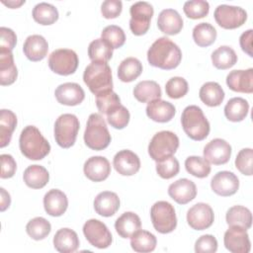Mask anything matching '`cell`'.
Segmentation results:
<instances>
[{"label": "cell", "mask_w": 253, "mask_h": 253, "mask_svg": "<svg viewBox=\"0 0 253 253\" xmlns=\"http://www.w3.org/2000/svg\"><path fill=\"white\" fill-rule=\"evenodd\" d=\"M182 59L180 47L166 37L157 39L147 51V60L150 65L164 70L176 68Z\"/></svg>", "instance_id": "cell-1"}, {"label": "cell", "mask_w": 253, "mask_h": 253, "mask_svg": "<svg viewBox=\"0 0 253 253\" xmlns=\"http://www.w3.org/2000/svg\"><path fill=\"white\" fill-rule=\"evenodd\" d=\"M19 146L22 154L31 160H41L50 151L49 142L35 126H27L21 131Z\"/></svg>", "instance_id": "cell-2"}, {"label": "cell", "mask_w": 253, "mask_h": 253, "mask_svg": "<svg viewBox=\"0 0 253 253\" xmlns=\"http://www.w3.org/2000/svg\"><path fill=\"white\" fill-rule=\"evenodd\" d=\"M83 81L96 96L113 90L112 70L107 62L92 61L84 70Z\"/></svg>", "instance_id": "cell-3"}, {"label": "cell", "mask_w": 253, "mask_h": 253, "mask_svg": "<svg viewBox=\"0 0 253 253\" xmlns=\"http://www.w3.org/2000/svg\"><path fill=\"white\" fill-rule=\"evenodd\" d=\"M181 123L185 133L194 140H203L210 133V123L202 109L196 105H190L184 109Z\"/></svg>", "instance_id": "cell-4"}, {"label": "cell", "mask_w": 253, "mask_h": 253, "mask_svg": "<svg viewBox=\"0 0 253 253\" xmlns=\"http://www.w3.org/2000/svg\"><path fill=\"white\" fill-rule=\"evenodd\" d=\"M85 144L93 150H103L111 142V134L103 117L93 113L89 116L84 131Z\"/></svg>", "instance_id": "cell-5"}, {"label": "cell", "mask_w": 253, "mask_h": 253, "mask_svg": "<svg viewBox=\"0 0 253 253\" xmlns=\"http://www.w3.org/2000/svg\"><path fill=\"white\" fill-rule=\"evenodd\" d=\"M178 147V136L170 130H161L152 136L148 144V154L157 162L166 157L172 156L177 151Z\"/></svg>", "instance_id": "cell-6"}, {"label": "cell", "mask_w": 253, "mask_h": 253, "mask_svg": "<svg viewBox=\"0 0 253 253\" xmlns=\"http://www.w3.org/2000/svg\"><path fill=\"white\" fill-rule=\"evenodd\" d=\"M79 126V120L75 115H60L54 123V138L56 143L62 148L71 147L75 143Z\"/></svg>", "instance_id": "cell-7"}, {"label": "cell", "mask_w": 253, "mask_h": 253, "mask_svg": "<svg viewBox=\"0 0 253 253\" xmlns=\"http://www.w3.org/2000/svg\"><path fill=\"white\" fill-rule=\"evenodd\" d=\"M150 217L154 229L159 233H170L177 226L175 209L166 201H158L151 207Z\"/></svg>", "instance_id": "cell-8"}, {"label": "cell", "mask_w": 253, "mask_h": 253, "mask_svg": "<svg viewBox=\"0 0 253 253\" xmlns=\"http://www.w3.org/2000/svg\"><path fill=\"white\" fill-rule=\"evenodd\" d=\"M47 63L51 71L66 76L73 74L76 71L79 60L74 50L69 48H58L49 54Z\"/></svg>", "instance_id": "cell-9"}, {"label": "cell", "mask_w": 253, "mask_h": 253, "mask_svg": "<svg viewBox=\"0 0 253 253\" xmlns=\"http://www.w3.org/2000/svg\"><path fill=\"white\" fill-rule=\"evenodd\" d=\"M130 20L129 29L135 36L144 35L149 27L154 10L150 3L145 1H138L133 3L129 8Z\"/></svg>", "instance_id": "cell-10"}, {"label": "cell", "mask_w": 253, "mask_h": 253, "mask_svg": "<svg viewBox=\"0 0 253 253\" xmlns=\"http://www.w3.org/2000/svg\"><path fill=\"white\" fill-rule=\"evenodd\" d=\"M213 16L218 26L229 30L241 27L247 20V13L243 8L226 4L218 5Z\"/></svg>", "instance_id": "cell-11"}, {"label": "cell", "mask_w": 253, "mask_h": 253, "mask_svg": "<svg viewBox=\"0 0 253 253\" xmlns=\"http://www.w3.org/2000/svg\"><path fill=\"white\" fill-rule=\"evenodd\" d=\"M83 233L88 242L99 249L108 248L113 240L107 225L95 218L89 219L84 223Z\"/></svg>", "instance_id": "cell-12"}, {"label": "cell", "mask_w": 253, "mask_h": 253, "mask_svg": "<svg viewBox=\"0 0 253 253\" xmlns=\"http://www.w3.org/2000/svg\"><path fill=\"white\" fill-rule=\"evenodd\" d=\"M213 211L208 204L198 203L187 211V222L195 230H204L213 223Z\"/></svg>", "instance_id": "cell-13"}, {"label": "cell", "mask_w": 253, "mask_h": 253, "mask_svg": "<svg viewBox=\"0 0 253 253\" xmlns=\"http://www.w3.org/2000/svg\"><path fill=\"white\" fill-rule=\"evenodd\" d=\"M225 248L232 253H248L251 248L249 235L245 228L229 226L223 236Z\"/></svg>", "instance_id": "cell-14"}, {"label": "cell", "mask_w": 253, "mask_h": 253, "mask_svg": "<svg viewBox=\"0 0 253 253\" xmlns=\"http://www.w3.org/2000/svg\"><path fill=\"white\" fill-rule=\"evenodd\" d=\"M231 156L230 144L221 138H214L211 140L204 147V158L209 163L214 165L225 164L229 161Z\"/></svg>", "instance_id": "cell-15"}, {"label": "cell", "mask_w": 253, "mask_h": 253, "mask_svg": "<svg viewBox=\"0 0 253 253\" xmlns=\"http://www.w3.org/2000/svg\"><path fill=\"white\" fill-rule=\"evenodd\" d=\"M211 188L218 196H232L239 188V180L232 172L219 171L211 178Z\"/></svg>", "instance_id": "cell-16"}, {"label": "cell", "mask_w": 253, "mask_h": 253, "mask_svg": "<svg viewBox=\"0 0 253 253\" xmlns=\"http://www.w3.org/2000/svg\"><path fill=\"white\" fill-rule=\"evenodd\" d=\"M113 165L116 171L123 176H132L140 168L139 157L128 149H124L116 153L113 159Z\"/></svg>", "instance_id": "cell-17"}, {"label": "cell", "mask_w": 253, "mask_h": 253, "mask_svg": "<svg viewBox=\"0 0 253 253\" xmlns=\"http://www.w3.org/2000/svg\"><path fill=\"white\" fill-rule=\"evenodd\" d=\"M83 171L89 180L101 182L106 180L111 174V165L104 156H92L85 161Z\"/></svg>", "instance_id": "cell-18"}, {"label": "cell", "mask_w": 253, "mask_h": 253, "mask_svg": "<svg viewBox=\"0 0 253 253\" xmlns=\"http://www.w3.org/2000/svg\"><path fill=\"white\" fill-rule=\"evenodd\" d=\"M168 195L176 203L186 205L196 198L197 187L193 181L187 178H181L170 184L168 187Z\"/></svg>", "instance_id": "cell-19"}, {"label": "cell", "mask_w": 253, "mask_h": 253, "mask_svg": "<svg viewBox=\"0 0 253 253\" xmlns=\"http://www.w3.org/2000/svg\"><path fill=\"white\" fill-rule=\"evenodd\" d=\"M54 95L58 103L66 106L79 105L85 98V92L83 88L74 82H66L60 84L55 89Z\"/></svg>", "instance_id": "cell-20"}, {"label": "cell", "mask_w": 253, "mask_h": 253, "mask_svg": "<svg viewBox=\"0 0 253 253\" xmlns=\"http://www.w3.org/2000/svg\"><path fill=\"white\" fill-rule=\"evenodd\" d=\"M226 85L234 92H253V68L246 70H232L226 76Z\"/></svg>", "instance_id": "cell-21"}, {"label": "cell", "mask_w": 253, "mask_h": 253, "mask_svg": "<svg viewBox=\"0 0 253 253\" xmlns=\"http://www.w3.org/2000/svg\"><path fill=\"white\" fill-rule=\"evenodd\" d=\"M68 207L66 195L57 189L49 190L43 197V208L47 214L51 216L62 215Z\"/></svg>", "instance_id": "cell-22"}, {"label": "cell", "mask_w": 253, "mask_h": 253, "mask_svg": "<svg viewBox=\"0 0 253 253\" xmlns=\"http://www.w3.org/2000/svg\"><path fill=\"white\" fill-rule=\"evenodd\" d=\"M145 111L147 117L157 123H167L171 121L176 113L173 104L161 99L149 102Z\"/></svg>", "instance_id": "cell-23"}, {"label": "cell", "mask_w": 253, "mask_h": 253, "mask_svg": "<svg viewBox=\"0 0 253 253\" xmlns=\"http://www.w3.org/2000/svg\"><path fill=\"white\" fill-rule=\"evenodd\" d=\"M48 50L46 40L41 35L29 36L23 45V51L31 61H40L43 59Z\"/></svg>", "instance_id": "cell-24"}, {"label": "cell", "mask_w": 253, "mask_h": 253, "mask_svg": "<svg viewBox=\"0 0 253 253\" xmlns=\"http://www.w3.org/2000/svg\"><path fill=\"white\" fill-rule=\"evenodd\" d=\"M157 27L166 35H177L183 28V19L176 10L164 9L158 15Z\"/></svg>", "instance_id": "cell-25"}, {"label": "cell", "mask_w": 253, "mask_h": 253, "mask_svg": "<svg viewBox=\"0 0 253 253\" xmlns=\"http://www.w3.org/2000/svg\"><path fill=\"white\" fill-rule=\"evenodd\" d=\"M94 209L95 211L102 216H112L120 209V199L114 192H101L94 200Z\"/></svg>", "instance_id": "cell-26"}, {"label": "cell", "mask_w": 253, "mask_h": 253, "mask_svg": "<svg viewBox=\"0 0 253 253\" xmlns=\"http://www.w3.org/2000/svg\"><path fill=\"white\" fill-rule=\"evenodd\" d=\"M53 246L60 253H72L79 247L77 233L70 228H60L53 236Z\"/></svg>", "instance_id": "cell-27"}, {"label": "cell", "mask_w": 253, "mask_h": 253, "mask_svg": "<svg viewBox=\"0 0 253 253\" xmlns=\"http://www.w3.org/2000/svg\"><path fill=\"white\" fill-rule=\"evenodd\" d=\"M141 221L139 216L132 211H126L115 222L117 233L123 238H130L131 235L140 229Z\"/></svg>", "instance_id": "cell-28"}, {"label": "cell", "mask_w": 253, "mask_h": 253, "mask_svg": "<svg viewBox=\"0 0 253 253\" xmlns=\"http://www.w3.org/2000/svg\"><path fill=\"white\" fill-rule=\"evenodd\" d=\"M18 76L14 56L10 50H0V84L2 86L13 84Z\"/></svg>", "instance_id": "cell-29"}, {"label": "cell", "mask_w": 253, "mask_h": 253, "mask_svg": "<svg viewBox=\"0 0 253 253\" xmlns=\"http://www.w3.org/2000/svg\"><path fill=\"white\" fill-rule=\"evenodd\" d=\"M199 96L205 105L209 107H217L224 99V91L218 83L210 81L203 84Z\"/></svg>", "instance_id": "cell-30"}, {"label": "cell", "mask_w": 253, "mask_h": 253, "mask_svg": "<svg viewBox=\"0 0 253 253\" xmlns=\"http://www.w3.org/2000/svg\"><path fill=\"white\" fill-rule=\"evenodd\" d=\"M23 179L28 187L32 189H42L48 183L49 174L43 166L35 164L26 168Z\"/></svg>", "instance_id": "cell-31"}, {"label": "cell", "mask_w": 253, "mask_h": 253, "mask_svg": "<svg viewBox=\"0 0 253 253\" xmlns=\"http://www.w3.org/2000/svg\"><path fill=\"white\" fill-rule=\"evenodd\" d=\"M161 88L157 82L152 80H143L138 82L133 88V96L141 103H149L160 99Z\"/></svg>", "instance_id": "cell-32"}, {"label": "cell", "mask_w": 253, "mask_h": 253, "mask_svg": "<svg viewBox=\"0 0 253 253\" xmlns=\"http://www.w3.org/2000/svg\"><path fill=\"white\" fill-rule=\"evenodd\" d=\"M226 223L229 226H240L248 229L252 225V213L243 206H233L226 211Z\"/></svg>", "instance_id": "cell-33"}, {"label": "cell", "mask_w": 253, "mask_h": 253, "mask_svg": "<svg viewBox=\"0 0 253 253\" xmlns=\"http://www.w3.org/2000/svg\"><path fill=\"white\" fill-rule=\"evenodd\" d=\"M16 126V115L10 110L2 109L0 111V147L3 148L10 143Z\"/></svg>", "instance_id": "cell-34"}, {"label": "cell", "mask_w": 253, "mask_h": 253, "mask_svg": "<svg viewBox=\"0 0 253 253\" xmlns=\"http://www.w3.org/2000/svg\"><path fill=\"white\" fill-rule=\"evenodd\" d=\"M249 111L248 102L241 97H234L230 99L224 107V116L230 122H241L243 121Z\"/></svg>", "instance_id": "cell-35"}, {"label": "cell", "mask_w": 253, "mask_h": 253, "mask_svg": "<svg viewBox=\"0 0 253 253\" xmlns=\"http://www.w3.org/2000/svg\"><path fill=\"white\" fill-rule=\"evenodd\" d=\"M156 237L149 231L137 230L130 237V246L132 250L140 253L151 252L156 247Z\"/></svg>", "instance_id": "cell-36"}, {"label": "cell", "mask_w": 253, "mask_h": 253, "mask_svg": "<svg viewBox=\"0 0 253 253\" xmlns=\"http://www.w3.org/2000/svg\"><path fill=\"white\" fill-rule=\"evenodd\" d=\"M142 72V64L135 57L125 58L118 67V77L123 82L135 80Z\"/></svg>", "instance_id": "cell-37"}, {"label": "cell", "mask_w": 253, "mask_h": 253, "mask_svg": "<svg viewBox=\"0 0 253 253\" xmlns=\"http://www.w3.org/2000/svg\"><path fill=\"white\" fill-rule=\"evenodd\" d=\"M211 62L217 69H228L237 62V55L230 46L221 45L211 53Z\"/></svg>", "instance_id": "cell-38"}, {"label": "cell", "mask_w": 253, "mask_h": 253, "mask_svg": "<svg viewBox=\"0 0 253 253\" xmlns=\"http://www.w3.org/2000/svg\"><path fill=\"white\" fill-rule=\"evenodd\" d=\"M216 30L210 23H200L193 29V40L202 47L212 44L216 39Z\"/></svg>", "instance_id": "cell-39"}, {"label": "cell", "mask_w": 253, "mask_h": 253, "mask_svg": "<svg viewBox=\"0 0 253 253\" xmlns=\"http://www.w3.org/2000/svg\"><path fill=\"white\" fill-rule=\"evenodd\" d=\"M33 18L41 25H52L58 19V11L52 4L41 2L34 7Z\"/></svg>", "instance_id": "cell-40"}, {"label": "cell", "mask_w": 253, "mask_h": 253, "mask_svg": "<svg viewBox=\"0 0 253 253\" xmlns=\"http://www.w3.org/2000/svg\"><path fill=\"white\" fill-rule=\"evenodd\" d=\"M88 55L92 61L108 62L113 56V47L102 38L96 39L88 46Z\"/></svg>", "instance_id": "cell-41"}, {"label": "cell", "mask_w": 253, "mask_h": 253, "mask_svg": "<svg viewBox=\"0 0 253 253\" xmlns=\"http://www.w3.org/2000/svg\"><path fill=\"white\" fill-rule=\"evenodd\" d=\"M51 230V225L44 217L37 216L31 219L26 225V231L30 237L35 240H42L45 238Z\"/></svg>", "instance_id": "cell-42"}, {"label": "cell", "mask_w": 253, "mask_h": 253, "mask_svg": "<svg viewBox=\"0 0 253 253\" xmlns=\"http://www.w3.org/2000/svg\"><path fill=\"white\" fill-rule=\"evenodd\" d=\"M185 168L188 173L197 178H206L211 173L209 161L201 156H189L185 160Z\"/></svg>", "instance_id": "cell-43"}, {"label": "cell", "mask_w": 253, "mask_h": 253, "mask_svg": "<svg viewBox=\"0 0 253 253\" xmlns=\"http://www.w3.org/2000/svg\"><path fill=\"white\" fill-rule=\"evenodd\" d=\"M107 121L111 125V126L117 128V129H122L126 127L129 122V112L128 110L123 106L122 104L116 106L112 110H110L107 114Z\"/></svg>", "instance_id": "cell-44"}, {"label": "cell", "mask_w": 253, "mask_h": 253, "mask_svg": "<svg viewBox=\"0 0 253 253\" xmlns=\"http://www.w3.org/2000/svg\"><path fill=\"white\" fill-rule=\"evenodd\" d=\"M101 37L113 47V49L122 47L126 42L124 30L116 25H110L104 28L101 33Z\"/></svg>", "instance_id": "cell-45"}, {"label": "cell", "mask_w": 253, "mask_h": 253, "mask_svg": "<svg viewBox=\"0 0 253 253\" xmlns=\"http://www.w3.org/2000/svg\"><path fill=\"white\" fill-rule=\"evenodd\" d=\"M183 10L188 18L201 19L209 14L210 4L205 0L186 1L184 3Z\"/></svg>", "instance_id": "cell-46"}, {"label": "cell", "mask_w": 253, "mask_h": 253, "mask_svg": "<svg viewBox=\"0 0 253 253\" xmlns=\"http://www.w3.org/2000/svg\"><path fill=\"white\" fill-rule=\"evenodd\" d=\"M180 165L173 155L156 162V172L163 179H171L179 173Z\"/></svg>", "instance_id": "cell-47"}, {"label": "cell", "mask_w": 253, "mask_h": 253, "mask_svg": "<svg viewBox=\"0 0 253 253\" xmlns=\"http://www.w3.org/2000/svg\"><path fill=\"white\" fill-rule=\"evenodd\" d=\"M189 86L185 78L175 76L170 78L165 85V91L171 99H179L184 97L188 92Z\"/></svg>", "instance_id": "cell-48"}, {"label": "cell", "mask_w": 253, "mask_h": 253, "mask_svg": "<svg viewBox=\"0 0 253 253\" xmlns=\"http://www.w3.org/2000/svg\"><path fill=\"white\" fill-rule=\"evenodd\" d=\"M120 104V97L113 90L103 92L96 96V106L99 112L103 115H106L110 110Z\"/></svg>", "instance_id": "cell-49"}, {"label": "cell", "mask_w": 253, "mask_h": 253, "mask_svg": "<svg viewBox=\"0 0 253 253\" xmlns=\"http://www.w3.org/2000/svg\"><path fill=\"white\" fill-rule=\"evenodd\" d=\"M252 162H253V150L251 148L241 149L235 158V166L243 175H252Z\"/></svg>", "instance_id": "cell-50"}, {"label": "cell", "mask_w": 253, "mask_h": 253, "mask_svg": "<svg viewBox=\"0 0 253 253\" xmlns=\"http://www.w3.org/2000/svg\"><path fill=\"white\" fill-rule=\"evenodd\" d=\"M217 250V240L211 234H205L199 237L195 243L197 253H214Z\"/></svg>", "instance_id": "cell-51"}, {"label": "cell", "mask_w": 253, "mask_h": 253, "mask_svg": "<svg viewBox=\"0 0 253 253\" xmlns=\"http://www.w3.org/2000/svg\"><path fill=\"white\" fill-rule=\"evenodd\" d=\"M123 10V3L120 0H106L101 5V13L106 19H114L120 16Z\"/></svg>", "instance_id": "cell-52"}, {"label": "cell", "mask_w": 253, "mask_h": 253, "mask_svg": "<svg viewBox=\"0 0 253 253\" xmlns=\"http://www.w3.org/2000/svg\"><path fill=\"white\" fill-rule=\"evenodd\" d=\"M0 50H10L12 51L17 42V36L15 32L9 28H0Z\"/></svg>", "instance_id": "cell-53"}, {"label": "cell", "mask_w": 253, "mask_h": 253, "mask_svg": "<svg viewBox=\"0 0 253 253\" xmlns=\"http://www.w3.org/2000/svg\"><path fill=\"white\" fill-rule=\"evenodd\" d=\"M0 160H1L0 177L2 179H8L13 177L17 169V164L13 156L10 154H1Z\"/></svg>", "instance_id": "cell-54"}, {"label": "cell", "mask_w": 253, "mask_h": 253, "mask_svg": "<svg viewBox=\"0 0 253 253\" xmlns=\"http://www.w3.org/2000/svg\"><path fill=\"white\" fill-rule=\"evenodd\" d=\"M252 35H253V31L250 29L244 32L239 38V43L242 50L245 53H247L250 57L253 56V52H252V37L253 36Z\"/></svg>", "instance_id": "cell-55"}, {"label": "cell", "mask_w": 253, "mask_h": 253, "mask_svg": "<svg viewBox=\"0 0 253 253\" xmlns=\"http://www.w3.org/2000/svg\"><path fill=\"white\" fill-rule=\"evenodd\" d=\"M0 192H1V206H0V210L1 211H4L7 208H9L10 204H11V198L8 192L5 191L4 188H0Z\"/></svg>", "instance_id": "cell-56"}, {"label": "cell", "mask_w": 253, "mask_h": 253, "mask_svg": "<svg viewBox=\"0 0 253 253\" xmlns=\"http://www.w3.org/2000/svg\"><path fill=\"white\" fill-rule=\"evenodd\" d=\"M2 3L4 4V5H6V6H8V7H10V8H18V7H20L22 4H24L25 3V0H22V1H2Z\"/></svg>", "instance_id": "cell-57"}]
</instances>
